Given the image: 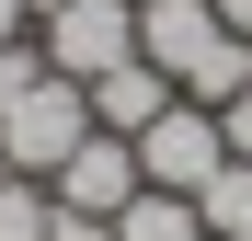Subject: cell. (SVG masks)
<instances>
[{"mask_svg":"<svg viewBox=\"0 0 252 241\" xmlns=\"http://www.w3.org/2000/svg\"><path fill=\"white\" fill-rule=\"evenodd\" d=\"M80 138H92V92H80L69 69H46V80H34V92L12 103V115H0V172H23V184H46L58 161L80 149Z\"/></svg>","mask_w":252,"mask_h":241,"instance_id":"1","label":"cell"},{"mask_svg":"<svg viewBox=\"0 0 252 241\" xmlns=\"http://www.w3.org/2000/svg\"><path fill=\"white\" fill-rule=\"evenodd\" d=\"M126 149H138V184H160V195H206V184H218V161H229V138H218V115H206V103L149 115Z\"/></svg>","mask_w":252,"mask_h":241,"instance_id":"2","label":"cell"},{"mask_svg":"<svg viewBox=\"0 0 252 241\" xmlns=\"http://www.w3.org/2000/svg\"><path fill=\"white\" fill-rule=\"evenodd\" d=\"M46 195H58V207H80V218H115L126 195H138V149L92 127V138H80V149L58 161V172H46Z\"/></svg>","mask_w":252,"mask_h":241,"instance_id":"3","label":"cell"},{"mask_svg":"<svg viewBox=\"0 0 252 241\" xmlns=\"http://www.w3.org/2000/svg\"><path fill=\"white\" fill-rule=\"evenodd\" d=\"M80 92H92V127H103V138H138L149 115H172V103H184L149 58H126V69H103V80H80Z\"/></svg>","mask_w":252,"mask_h":241,"instance_id":"4","label":"cell"},{"mask_svg":"<svg viewBox=\"0 0 252 241\" xmlns=\"http://www.w3.org/2000/svg\"><path fill=\"white\" fill-rule=\"evenodd\" d=\"M115 241H206V218H195V195H160V184H138L115 207Z\"/></svg>","mask_w":252,"mask_h":241,"instance_id":"5","label":"cell"},{"mask_svg":"<svg viewBox=\"0 0 252 241\" xmlns=\"http://www.w3.org/2000/svg\"><path fill=\"white\" fill-rule=\"evenodd\" d=\"M0 241H46V184L0 172Z\"/></svg>","mask_w":252,"mask_h":241,"instance_id":"6","label":"cell"},{"mask_svg":"<svg viewBox=\"0 0 252 241\" xmlns=\"http://www.w3.org/2000/svg\"><path fill=\"white\" fill-rule=\"evenodd\" d=\"M34 80H46V46H34V34H12V46H0V115H12Z\"/></svg>","mask_w":252,"mask_h":241,"instance_id":"7","label":"cell"},{"mask_svg":"<svg viewBox=\"0 0 252 241\" xmlns=\"http://www.w3.org/2000/svg\"><path fill=\"white\" fill-rule=\"evenodd\" d=\"M218 138H229V161H252V92H229V103H218Z\"/></svg>","mask_w":252,"mask_h":241,"instance_id":"8","label":"cell"},{"mask_svg":"<svg viewBox=\"0 0 252 241\" xmlns=\"http://www.w3.org/2000/svg\"><path fill=\"white\" fill-rule=\"evenodd\" d=\"M12 34H34V12H23V0H0V46H12Z\"/></svg>","mask_w":252,"mask_h":241,"instance_id":"9","label":"cell"},{"mask_svg":"<svg viewBox=\"0 0 252 241\" xmlns=\"http://www.w3.org/2000/svg\"><path fill=\"white\" fill-rule=\"evenodd\" d=\"M206 12H218V23H229V34H252V0H206Z\"/></svg>","mask_w":252,"mask_h":241,"instance_id":"10","label":"cell"}]
</instances>
